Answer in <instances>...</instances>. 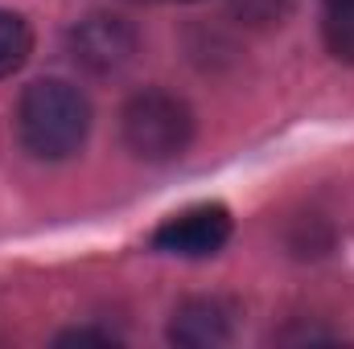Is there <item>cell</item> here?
<instances>
[{
  "instance_id": "obj_3",
  "label": "cell",
  "mask_w": 354,
  "mask_h": 349,
  "mask_svg": "<svg viewBox=\"0 0 354 349\" xmlns=\"http://www.w3.org/2000/svg\"><path fill=\"white\" fill-rule=\"evenodd\" d=\"M231 239V210L218 201L206 206H189L174 218H165L153 230V247L165 255H185V259H202L214 255L223 243Z\"/></svg>"
},
{
  "instance_id": "obj_7",
  "label": "cell",
  "mask_w": 354,
  "mask_h": 349,
  "mask_svg": "<svg viewBox=\"0 0 354 349\" xmlns=\"http://www.w3.org/2000/svg\"><path fill=\"white\" fill-rule=\"evenodd\" d=\"M29 50H33V33H29L25 17L0 8V79L17 74V70L25 66Z\"/></svg>"
},
{
  "instance_id": "obj_9",
  "label": "cell",
  "mask_w": 354,
  "mask_h": 349,
  "mask_svg": "<svg viewBox=\"0 0 354 349\" xmlns=\"http://www.w3.org/2000/svg\"><path fill=\"white\" fill-rule=\"evenodd\" d=\"M181 4H194V0H181Z\"/></svg>"
},
{
  "instance_id": "obj_5",
  "label": "cell",
  "mask_w": 354,
  "mask_h": 349,
  "mask_svg": "<svg viewBox=\"0 0 354 349\" xmlns=\"http://www.w3.org/2000/svg\"><path fill=\"white\" fill-rule=\"evenodd\" d=\"M169 341L185 349H210L231 341V308L214 296L185 300L169 321Z\"/></svg>"
},
{
  "instance_id": "obj_6",
  "label": "cell",
  "mask_w": 354,
  "mask_h": 349,
  "mask_svg": "<svg viewBox=\"0 0 354 349\" xmlns=\"http://www.w3.org/2000/svg\"><path fill=\"white\" fill-rule=\"evenodd\" d=\"M322 33H326L330 54H334L338 62L354 66V0H326Z\"/></svg>"
},
{
  "instance_id": "obj_4",
  "label": "cell",
  "mask_w": 354,
  "mask_h": 349,
  "mask_svg": "<svg viewBox=\"0 0 354 349\" xmlns=\"http://www.w3.org/2000/svg\"><path fill=\"white\" fill-rule=\"evenodd\" d=\"M71 50H75V62H83L95 74H115L132 62L136 54V33L128 21L120 17H107V12H95L87 17L75 33H71Z\"/></svg>"
},
{
  "instance_id": "obj_2",
  "label": "cell",
  "mask_w": 354,
  "mask_h": 349,
  "mask_svg": "<svg viewBox=\"0 0 354 349\" xmlns=\"http://www.w3.org/2000/svg\"><path fill=\"white\" fill-rule=\"evenodd\" d=\"M194 140V115L169 90H140L124 107V144L140 161H177Z\"/></svg>"
},
{
  "instance_id": "obj_1",
  "label": "cell",
  "mask_w": 354,
  "mask_h": 349,
  "mask_svg": "<svg viewBox=\"0 0 354 349\" xmlns=\"http://www.w3.org/2000/svg\"><path fill=\"white\" fill-rule=\"evenodd\" d=\"M21 140L41 161H66L87 144L91 132V103L87 94L62 79H41L25 87L17 107Z\"/></svg>"
},
{
  "instance_id": "obj_8",
  "label": "cell",
  "mask_w": 354,
  "mask_h": 349,
  "mask_svg": "<svg viewBox=\"0 0 354 349\" xmlns=\"http://www.w3.org/2000/svg\"><path fill=\"white\" fill-rule=\"evenodd\" d=\"M87 341L111 346L115 337H111V333H95V329H75V333H62V337H58V346H87Z\"/></svg>"
}]
</instances>
